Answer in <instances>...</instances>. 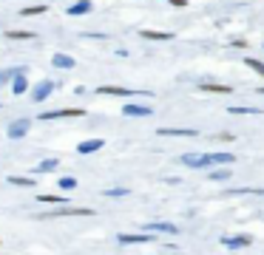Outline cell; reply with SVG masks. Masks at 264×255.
Returning a JSON list of instances; mask_svg holds the SVG:
<instances>
[{"mask_svg":"<svg viewBox=\"0 0 264 255\" xmlns=\"http://www.w3.org/2000/svg\"><path fill=\"white\" fill-rule=\"evenodd\" d=\"M182 164L193 167V170H207V167H213L210 153H182Z\"/></svg>","mask_w":264,"mask_h":255,"instance_id":"1","label":"cell"},{"mask_svg":"<svg viewBox=\"0 0 264 255\" xmlns=\"http://www.w3.org/2000/svg\"><path fill=\"white\" fill-rule=\"evenodd\" d=\"M54 88H57L54 80H40L35 88H32V99H35V102H46L48 96L54 94Z\"/></svg>","mask_w":264,"mask_h":255,"instance_id":"2","label":"cell"},{"mask_svg":"<svg viewBox=\"0 0 264 255\" xmlns=\"http://www.w3.org/2000/svg\"><path fill=\"white\" fill-rule=\"evenodd\" d=\"M82 114H85L82 108H57V111H46V114H40L37 119L51 122V119H69V116H82Z\"/></svg>","mask_w":264,"mask_h":255,"instance_id":"3","label":"cell"},{"mask_svg":"<svg viewBox=\"0 0 264 255\" xmlns=\"http://www.w3.org/2000/svg\"><path fill=\"white\" fill-rule=\"evenodd\" d=\"M29 130H32V119H14L12 125L6 128V133H9V139H23L26 133H29Z\"/></svg>","mask_w":264,"mask_h":255,"instance_id":"4","label":"cell"},{"mask_svg":"<svg viewBox=\"0 0 264 255\" xmlns=\"http://www.w3.org/2000/svg\"><path fill=\"white\" fill-rule=\"evenodd\" d=\"M116 241L119 244H151L153 241V232H119Z\"/></svg>","mask_w":264,"mask_h":255,"instance_id":"5","label":"cell"},{"mask_svg":"<svg viewBox=\"0 0 264 255\" xmlns=\"http://www.w3.org/2000/svg\"><path fill=\"white\" fill-rule=\"evenodd\" d=\"M63 216H94V210L88 207H66V210H48L43 219H63Z\"/></svg>","mask_w":264,"mask_h":255,"instance_id":"6","label":"cell"},{"mask_svg":"<svg viewBox=\"0 0 264 255\" xmlns=\"http://www.w3.org/2000/svg\"><path fill=\"white\" fill-rule=\"evenodd\" d=\"M9 85H12L14 96H20V94L29 91V80H26V68H17L12 74V80H9Z\"/></svg>","mask_w":264,"mask_h":255,"instance_id":"7","label":"cell"},{"mask_svg":"<svg viewBox=\"0 0 264 255\" xmlns=\"http://www.w3.org/2000/svg\"><path fill=\"white\" fill-rule=\"evenodd\" d=\"M97 94H100V96H134L131 88H119V85H100Z\"/></svg>","mask_w":264,"mask_h":255,"instance_id":"8","label":"cell"},{"mask_svg":"<svg viewBox=\"0 0 264 255\" xmlns=\"http://www.w3.org/2000/svg\"><path fill=\"white\" fill-rule=\"evenodd\" d=\"M222 244H225L227 250H241V247H250L253 238L250 235H230V238H222Z\"/></svg>","mask_w":264,"mask_h":255,"instance_id":"9","label":"cell"},{"mask_svg":"<svg viewBox=\"0 0 264 255\" xmlns=\"http://www.w3.org/2000/svg\"><path fill=\"white\" fill-rule=\"evenodd\" d=\"M105 145V139H88V142H80L77 145V153H82V156H88V153H97L100 148Z\"/></svg>","mask_w":264,"mask_h":255,"instance_id":"10","label":"cell"},{"mask_svg":"<svg viewBox=\"0 0 264 255\" xmlns=\"http://www.w3.org/2000/svg\"><path fill=\"white\" fill-rule=\"evenodd\" d=\"M51 65H54V68L69 71V68H74V65H77V60L69 57V54H54V57H51Z\"/></svg>","mask_w":264,"mask_h":255,"instance_id":"11","label":"cell"},{"mask_svg":"<svg viewBox=\"0 0 264 255\" xmlns=\"http://www.w3.org/2000/svg\"><path fill=\"white\" fill-rule=\"evenodd\" d=\"M159 136H196L193 128H159Z\"/></svg>","mask_w":264,"mask_h":255,"instance_id":"12","label":"cell"},{"mask_svg":"<svg viewBox=\"0 0 264 255\" xmlns=\"http://www.w3.org/2000/svg\"><path fill=\"white\" fill-rule=\"evenodd\" d=\"M122 114H125V116H151L153 111H151L148 105H131V102H128L125 108H122Z\"/></svg>","mask_w":264,"mask_h":255,"instance_id":"13","label":"cell"},{"mask_svg":"<svg viewBox=\"0 0 264 255\" xmlns=\"http://www.w3.org/2000/svg\"><path fill=\"white\" fill-rule=\"evenodd\" d=\"M148 232H165V235H173L176 230V224H168V221H153V224H148Z\"/></svg>","mask_w":264,"mask_h":255,"instance_id":"14","label":"cell"},{"mask_svg":"<svg viewBox=\"0 0 264 255\" xmlns=\"http://www.w3.org/2000/svg\"><path fill=\"white\" fill-rule=\"evenodd\" d=\"M94 6H91V0H77L74 6H69V17H77V14H88Z\"/></svg>","mask_w":264,"mask_h":255,"instance_id":"15","label":"cell"},{"mask_svg":"<svg viewBox=\"0 0 264 255\" xmlns=\"http://www.w3.org/2000/svg\"><path fill=\"white\" fill-rule=\"evenodd\" d=\"M199 88H202V91H210V94H230V85H222V82H202Z\"/></svg>","mask_w":264,"mask_h":255,"instance_id":"16","label":"cell"},{"mask_svg":"<svg viewBox=\"0 0 264 255\" xmlns=\"http://www.w3.org/2000/svg\"><path fill=\"white\" fill-rule=\"evenodd\" d=\"M210 162H213V164H233V162H236V156H233V153H222V151H219V153H210Z\"/></svg>","mask_w":264,"mask_h":255,"instance_id":"17","label":"cell"},{"mask_svg":"<svg viewBox=\"0 0 264 255\" xmlns=\"http://www.w3.org/2000/svg\"><path fill=\"white\" fill-rule=\"evenodd\" d=\"M139 34L145 37V40H171V32H151V29H142V32H139Z\"/></svg>","mask_w":264,"mask_h":255,"instance_id":"18","label":"cell"},{"mask_svg":"<svg viewBox=\"0 0 264 255\" xmlns=\"http://www.w3.org/2000/svg\"><path fill=\"white\" fill-rule=\"evenodd\" d=\"M9 185H14V187H35V179H29V176H9Z\"/></svg>","mask_w":264,"mask_h":255,"instance_id":"19","label":"cell"},{"mask_svg":"<svg viewBox=\"0 0 264 255\" xmlns=\"http://www.w3.org/2000/svg\"><path fill=\"white\" fill-rule=\"evenodd\" d=\"M6 37H9V40H35V32H17V29H9Z\"/></svg>","mask_w":264,"mask_h":255,"instance_id":"20","label":"cell"},{"mask_svg":"<svg viewBox=\"0 0 264 255\" xmlns=\"http://www.w3.org/2000/svg\"><path fill=\"white\" fill-rule=\"evenodd\" d=\"M57 159H46V162H40V164H37V167H35V170H37V173H51V170H57Z\"/></svg>","mask_w":264,"mask_h":255,"instance_id":"21","label":"cell"},{"mask_svg":"<svg viewBox=\"0 0 264 255\" xmlns=\"http://www.w3.org/2000/svg\"><path fill=\"white\" fill-rule=\"evenodd\" d=\"M57 187H60V190H74V187H77V179H71V176H63Z\"/></svg>","mask_w":264,"mask_h":255,"instance_id":"22","label":"cell"},{"mask_svg":"<svg viewBox=\"0 0 264 255\" xmlns=\"http://www.w3.org/2000/svg\"><path fill=\"white\" fill-rule=\"evenodd\" d=\"M210 179H213V182H225V179H230V170H227V167H222V170H210Z\"/></svg>","mask_w":264,"mask_h":255,"instance_id":"23","label":"cell"},{"mask_svg":"<svg viewBox=\"0 0 264 255\" xmlns=\"http://www.w3.org/2000/svg\"><path fill=\"white\" fill-rule=\"evenodd\" d=\"M105 196H111V198H122V196H128V187H111V190H105Z\"/></svg>","mask_w":264,"mask_h":255,"instance_id":"24","label":"cell"},{"mask_svg":"<svg viewBox=\"0 0 264 255\" xmlns=\"http://www.w3.org/2000/svg\"><path fill=\"white\" fill-rule=\"evenodd\" d=\"M46 9H48V6H29V9H23L20 14H23V17H32V14H43Z\"/></svg>","mask_w":264,"mask_h":255,"instance_id":"25","label":"cell"},{"mask_svg":"<svg viewBox=\"0 0 264 255\" xmlns=\"http://www.w3.org/2000/svg\"><path fill=\"white\" fill-rule=\"evenodd\" d=\"M43 204H66V198L63 196H37Z\"/></svg>","mask_w":264,"mask_h":255,"instance_id":"26","label":"cell"},{"mask_svg":"<svg viewBox=\"0 0 264 255\" xmlns=\"http://www.w3.org/2000/svg\"><path fill=\"white\" fill-rule=\"evenodd\" d=\"M230 114H262V111H259V108H239V105H233Z\"/></svg>","mask_w":264,"mask_h":255,"instance_id":"27","label":"cell"},{"mask_svg":"<svg viewBox=\"0 0 264 255\" xmlns=\"http://www.w3.org/2000/svg\"><path fill=\"white\" fill-rule=\"evenodd\" d=\"M244 63H247V65H250V68H253V71H259V74H264V65H262V63H259V60H253V57H247V60H244Z\"/></svg>","mask_w":264,"mask_h":255,"instance_id":"28","label":"cell"},{"mask_svg":"<svg viewBox=\"0 0 264 255\" xmlns=\"http://www.w3.org/2000/svg\"><path fill=\"white\" fill-rule=\"evenodd\" d=\"M12 74L14 71H0V85H6V82L12 80Z\"/></svg>","mask_w":264,"mask_h":255,"instance_id":"29","label":"cell"},{"mask_svg":"<svg viewBox=\"0 0 264 255\" xmlns=\"http://www.w3.org/2000/svg\"><path fill=\"white\" fill-rule=\"evenodd\" d=\"M171 3H173V6H179V9L185 6V0H171Z\"/></svg>","mask_w":264,"mask_h":255,"instance_id":"30","label":"cell"}]
</instances>
